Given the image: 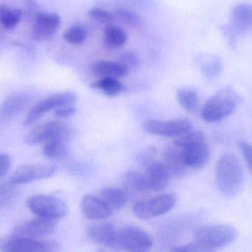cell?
I'll return each instance as SVG.
<instances>
[{
    "label": "cell",
    "instance_id": "cell-1",
    "mask_svg": "<svg viewBox=\"0 0 252 252\" xmlns=\"http://www.w3.org/2000/svg\"><path fill=\"white\" fill-rule=\"evenodd\" d=\"M215 181L219 191L226 197H235L241 191L244 183L243 168L234 155L225 153L220 158Z\"/></svg>",
    "mask_w": 252,
    "mask_h": 252
},
{
    "label": "cell",
    "instance_id": "cell-2",
    "mask_svg": "<svg viewBox=\"0 0 252 252\" xmlns=\"http://www.w3.org/2000/svg\"><path fill=\"white\" fill-rule=\"evenodd\" d=\"M174 144L181 149L183 158L188 168L201 169L209 161V146L200 131H190L178 137Z\"/></svg>",
    "mask_w": 252,
    "mask_h": 252
},
{
    "label": "cell",
    "instance_id": "cell-3",
    "mask_svg": "<svg viewBox=\"0 0 252 252\" xmlns=\"http://www.w3.org/2000/svg\"><path fill=\"white\" fill-rule=\"evenodd\" d=\"M239 103L237 93L231 88L220 90L203 105L201 117L208 123H215L232 114Z\"/></svg>",
    "mask_w": 252,
    "mask_h": 252
},
{
    "label": "cell",
    "instance_id": "cell-4",
    "mask_svg": "<svg viewBox=\"0 0 252 252\" xmlns=\"http://www.w3.org/2000/svg\"><path fill=\"white\" fill-rule=\"evenodd\" d=\"M194 240L204 252H212L231 244L237 238L235 228L231 225H202L194 229Z\"/></svg>",
    "mask_w": 252,
    "mask_h": 252
},
{
    "label": "cell",
    "instance_id": "cell-5",
    "mask_svg": "<svg viewBox=\"0 0 252 252\" xmlns=\"http://www.w3.org/2000/svg\"><path fill=\"white\" fill-rule=\"evenodd\" d=\"M27 206L39 218L52 220L64 218L68 212V207L63 200L48 194L32 196L28 199Z\"/></svg>",
    "mask_w": 252,
    "mask_h": 252
},
{
    "label": "cell",
    "instance_id": "cell-6",
    "mask_svg": "<svg viewBox=\"0 0 252 252\" xmlns=\"http://www.w3.org/2000/svg\"><path fill=\"white\" fill-rule=\"evenodd\" d=\"M177 200L178 197L175 194H160L148 200L135 202L132 206V212L140 219H153L172 210Z\"/></svg>",
    "mask_w": 252,
    "mask_h": 252
},
{
    "label": "cell",
    "instance_id": "cell-7",
    "mask_svg": "<svg viewBox=\"0 0 252 252\" xmlns=\"http://www.w3.org/2000/svg\"><path fill=\"white\" fill-rule=\"evenodd\" d=\"M153 246L151 236L138 227L126 226L119 229L117 249L128 252H144Z\"/></svg>",
    "mask_w": 252,
    "mask_h": 252
},
{
    "label": "cell",
    "instance_id": "cell-8",
    "mask_svg": "<svg viewBox=\"0 0 252 252\" xmlns=\"http://www.w3.org/2000/svg\"><path fill=\"white\" fill-rule=\"evenodd\" d=\"M60 245L54 241L13 235L2 240L1 250L7 252H48L57 251Z\"/></svg>",
    "mask_w": 252,
    "mask_h": 252
},
{
    "label": "cell",
    "instance_id": "cell-9",
    "mask_svg": "<svg viewBox=\"0 0 252 252\" xmlns=\"http://www.w3.org/2000/svg\"><path fill=\"white\" fill-rule=\"evenodd\" d=\"M143 129L147 133L160 137H180L192 129L191 122L187 119L162 121L147 119L143 123Z\"/></svg>",
    "mask_w": 252,
    "mask_h": 252
},
{
    "label": "cell",
    "instance_id": "cell-10",
    "mask_svg": "<svg viewBox=\"0 0 252 252\" xmlns=\"http://www.w3.org/2000/svg\"><path fill=\"white\" fill-rule=\"evenodd\" d=\"M76 95L73 92H63L47 97L35 104L26 115L25 126H30L39 120L44 114L53 109L64 105H71L76 102Z\"/></svg>",
    "mask_w": 252,
    "mask_h": 252
},
{
    "label": "cell",
    "instance_id": "cell-11",
    "mask_svg": "<svg viewBox=\"0 0 252 252\" xmlns=\"http://www.w3.org/2000/svg\"><path fill=\"white\" fill-rule=\"evenodd\" d=\"M57 138L69 140L70 130L63 122L51 121L32 129L25 138V142L29 145H36Z\"/></svg>",
    "mask_w": 252,
    "mask_h": 252
},
{
    "label": "cell",
    "instance_id": "cell-12",
    "mask_svg": "<svg viewBox=\"0 0 252 252\" xmlns=\"http://www.w3.org/2000/svg\"><path fill=\"white\" fill-rule=\"evenodd\" d=\"M56 172L53 165L44 163L26 164L19 167L10 178L13 185H23L36 180L45 179L52 176Z\"/></svg>",
    "mask_w": 252,
    "mask_h": 252
},
{
    "label": "cell",
    "instance_id": "cell-13",
    "mask_svg": "<svg viewBox=\"0 0 252 252\" xmlns=\"http://www.w3.org/2000/svg\"><path fill=\"white\" fill-rule=\"evenodd\" d=\"M61 18L53 12H40L34 20L32 36L36 41H45L52 37L61 26Z\"/></svg>",
    "mask_w": 252,
    "mask_h": 252
},
{
    "label": "cell",
    "instance_id": "cell-14",
    "mask_svg": "<svg viewBox=\"0 0 252 252\" xmlns=\"http://www.w3.org/2000/svg\"><path fill=\"white\" fill-rule=\"evenodd\" d=\"M56 228L57 223L52 220L39 218L17 225L13 231V235L38 238L53 234Z\"/></svg>",
    "mask_w": 252,
    "mask_h": 252
},
{
    "label": "cell",
    "instance_id": "cell-15",
    "mask_svg": "<svg viewBox=\"0 0 252 252\" xmlns=\"http://www.w3.org/2000/svg\"><path fill=\"white\" fill-rule=\"evenodd\" d=\"M87 234L94 243L104 247L117 249L119 229L110 222L91 225L87 230Z\"/></svg>",
    "mask_w": 252,
    "mask_h": 252
},
{
    "label": "cell",
    "instance_id": "cell-16",
    "mask_svg": "<svg viewBox=\"0 0 252 252\" xmlns=\"http://www.w3.org/2000/svg\"><path fill=\"white\" fill-rule=\"evenodd\" d=\"M81 210L90 220H103L111 216L113 210L100 197L86 194L81 201Z\"/></svg>",
    "mask_w": 252,
    "mask_h": 252
},
{
    "label": "cell",
    "instance_id": "cell-17",
    "mask_svg": "<svg viewBox=\"0 0 252 252\" xmlns=\"http://www.w3.org/2000/svg\"><path fill=\"white\" fill-rule=\"evenodd\" d=\"M149 181L152 190L160 191L169 184L172 175L164 162L148 160L146 166Z\"/></svg>",
    "mask_w": 252,
    "mask_h": 252
},
{
    "label": "cell",
    "instance_id": "cell-18",
    "mask_svg": "<svg viewBox=\"0 0 252 252\" xmlns=\"http://www.w3.org/2000/svg\"><path fill=\"white\" fill-rule=\"evenodd\" d=\"M32 97L27 94H13L5 98L1 105L0 116L4 122L11 120L23 112L32 102Z\"/></svg>",
    "mask_w": 252,
    "mask_h": 252
},
{
    "label": "cell",
    "instance_id": "cell-19",
    "mask_svg": "<svg viewBox=\"0 0 252 252\" xmlns=\"http://www.w3.org/2000/svg\"><path fill=\"white\" fill-rule=\"evenodd\" d=\"M229 25L240 36L249 31L252 27V5L241 3L235 5L230 14Z\"/></svg>",
    "mask_w": 252,
    "mask_h": 252
},
{
    "label": "cell",
    "instance_id": "cell-20",
    "mask_svg": "<svg viewBox=\"0 0 252 252\" xmlns=\"http://www.w3.org/2000/svg\"><path fill=\"white\" fill-rule=\"evenodd\" d=\"M194 61L201 73L208 79L217 77L222 71V60L217 54H200L194 58Z\"/></svg>",
    "mask_w": 252,
    "mask_h": 252
},
{
    "label": "cell",
    "instance_id": "cell-21",
    "mask_svg": "<svg viewBox=\"0 0 252 252\" xmlns=\"http://www.w3.org/2000/svg\"><path fill=\"white\" fill-rule=\"evenodd\" d=\"M91 71L99 78L110 77L121 79L126 77L129 70L119 62L99 61L94 63Z\"/></svg>",
    "mask_w": 252,
    "mask_h": 252
},
{
    "label": "cell",
    "instance_id": "cell-22",
    "mask_svg": "<svg viewBox=\"0 0 252 252\" xmlns=\"http://www.w3.org/2000/svg\"><path fill=\"white\" fill-rule=\"evenodd\" d=\"M164 163L172 176L177 178L184 176L188 169L183 158L181 149L175 144L168 147L165 151Z\"/></svg>",
    "mask_w": 252,
    "mask_h": 252
},
{
    "label": "cell",
    "instance_id": "cell-23",
    "mask_svg": "<svg viewBox=\"0 0 252 252\" xmlns=\"http://www.w3.org/2000/svg\"><path fill=\"white\" fill-rule=\"evenodd\" d=\"M124 187L132 192H146L152 190L147 175L136 171L129 170L122 177Z\"/></svg>",
    "mask_w": 252,
    "mask_h": 252
},
{
    "label": "cell",
    "instance_id": "cell-24",
    "mask_svg": "<svg viewBox=\"0 0 252 252\" xmlns=\"http://www.w3.org/2000/svg\"><path fill=\"white\" fill-rule=\"evenodd\" d=\"M127 40L126 32L115 25L106 26L103 32V42L109 49L116 50L122 48L126 45Z\"/></svg>",
    "mask_w": 252,
    "mask_h": 252
},
{
    "label": "cell",
    "instance_id": "cell-25",
    "mask_svg": "<svg viewBox=\"0 0 252 252\" xmlns=\"http://www.w3.org/2000/svg\"><path fill=\"white\" fill-rule=\"evenodd\" d=\"M99 197L112 209H122L127 202V196L123 190L116 187H106L100 192Z\"/></svg>",
    "mask_w": 252,
    "mask_h": 252
},
{
    "label": "cell",
    "instance_id": "cell-26",
    "mask_svg": "<svg viewBox=\"0 0 252 252\" xmlns=\"http://www.w3.org/2000/svg\"><path fill=\"white\" fill-rule=\"evenodd\" d=\"M92 87L95 89L102 91L107 96L114 97L120 95L125 91V87L119 79L102 77L93 82Z\"/></svg>",
    "mask_w": 252,
    "mask_h": 252
},
{
    "label": "cell",
    "instance_id": "cell-27",
    "mask_svg": "<svg viewBox=\"0 0 252 252\" xmlns=\"http://www.w3.org/2000/svg\"><path fill=\"white\" fill-rule=\"evenodd\" d=\"M23 15V11L19 8L2 5L0 8V24L6 29H14L20 23Z\"/></svg>",
    "mask_w": 252,
    "mask_h": 252
},
{
    "label": "cell",
    "instance_id": "cell-28",
    "mask_svg": "<svg viewBox=\"0 0 252 252\" xmlns=\"http://www.w3.org/2000/svg\"><path fill=\"white\" fill-rule=\"evenodd\" d=\"M177 98L180 105L188 112L194 111L198 105L199 98L197 92L188 87H184L178 90Z\"/></svg>",
    "mask_w": 252,
    "mask_h": 252
},
{
    "label": "cell",
    "instance_id": "cell-29",
    "mask_svg": "<svg viewBox=\"0 0 252 252\" xmlns=\"http://www.w3.org/2000/svg\"><path fill=\"white\" fill-rule=\"evenodd\" d=\"M67 141L68 139L63 138H54L47 141L43 147L44 155L51 158L64 157L67 153Z\"/></svg>",
    "mask_w": 252,
    "mask_h": 252
},
{
    "label": "cell",
    "instance_id": "cell-30",
    "mask_svg": "<svg viewBox=\"0 0 252 252\" xmlns=\"http://www.w3.org/2000/svg\"><path fill=\"white\" fill-rule=\"evenodd\" d=\"M88 31L86 26L82 24H76L70 26L64 32L63 38L70 45H81L86 40Z\"/></svg>",
    "mask_w": 252,
    "mask_h": 252
},
{
    "label": "cell",
    "instance_id": "cell-31",
    "mask_svg": "<svg viewBox=\"0 0 252 252\" xmlns=\"http://www.w3.org/2000/svg\"><path fill=\"white\" fill-rule=\"evenodd\" d=\"M116 19L122 24L129 28H135L141 23V18L138 14L125 8H118L115 12Z\"/></svg>",
    "mask_w": 252,
    "mask_h": 252
},
{
    "label": "cell",
    "instance_id": "cell-32",
    "mask_svg": "<svg viewBox=\"0 0 252 252\" xmlns=\"http://www.w3.org/2000/svg\"><path fill=\"white\" fill-rule=\"evenodd\" d=\"M88 16L95 23L106 25V26L113 24L116 20L115 14L101 8H93L88 12Z\"/></svg>",
    "mask_w": 252,
    "mask_h": 252
},
{
    "label": "cell",
    "instance_id": "cell-33",
    "mask_svg": "<svg viewBox=\"0 0 252 252\" xmlns=\"http://www.w3.org/2000/svg\"><path fill=\"white\" fill-rule=\"evenodd\" d=\"M119 63L123 64L128 70L136 69L140 65V59L135 53L132 51L122 53L119 57Z\"/></svg>",
    "mask_w": 252,
    "mask_h": 252
},
{
    "label": "cell",
    "instance_id": "cell-34",
    "mask_svg": "<svg viewBox=\"0 0 252 252\" xmlns=\"http://www.w3.org/2000/svg\"><path fill=\"white\" fill-rule=\"evenodd\" d=\"M12 184H2L0 189V200L2 208L6 207L13 203L16 197V191L12 187Z\"/></svg>",
    "mask_w": 252,
    "mask_h": 252
},
{
    "label": "cell",
    "instance_id": "cell-35",
    "mask_svg": "<svg viewBox=\"0 0 252 252\" xmlns=\"http://www.w3.org/2000/svg\"><path fill=\"white\" fill-rule=\"evenodd\" d=\"M220 32L223 36L224 39L226 42L227 45L231 48H234L237 46V39L240 35L234 31L230 25H221L219 27Z\"/></svg>",
    "mask_w": 252,
    "mask_h": 252
},
{
    "label": "cell",
    "instance_id": "cell-36",
    "mask_svg": "<svg viewBox=\"0 0 252 252\" xmlns=\"http://www.w3.org/2000/svg\"><path fill=\"white\" fill-rule=\"evenodd\" d=\"M238 147L247 163L248 166L252 172V144L247 141H242L238 143Z\"/></svg>",
    "mask_w": 252,
    "mask_h": 252
},
{
    "label": "cell",
    "instance_id": "cell-37",
    "mask_svg": "<svg viewBox=\"0 0 252 252\" xmlns=\"http://www.w3.org/2000/svg\"><path fill=\"white\" fill-rule=\"evenodd\" d=\"M76 113V109L71 105H64L58 107L54 111V115L58 118H68L73 116Z\"/></svg>",
    "mask_w": 252,
    "mask_h": 252
},
{
    "label": "cell",
    "instance_id": "cell-38",
    "mask_svg": "<svg viewBox=\"0 0 252 252\" xmlns=\"http://www.w3.org/2000/svg\"><path fill=\"white\" fill-rule=\"evenodd\" d=\"M11 158L8 154L2 153L0 156V177L3 178L11 167Z\"/></svg>",
    "mask_w": 252,
    "mask_h": 252
},
{
    "label": "cell",
    "instance_id": "cell-39",
    "mask_svg": "<svg viewBox=\"0 0 252 252\" xmlns=\"http://www.w3.org/2000/svg\"><path fill=\"white\" fill-rule=\"evenodd\" d=\"M25 7H26L28 14H31V16H34L35 18L40 13L39 12V6H38L37 2L35 0H26Z\"/></svg>",
    "mask_w": 252,
    "mask_h": 252
}]
</instances>
